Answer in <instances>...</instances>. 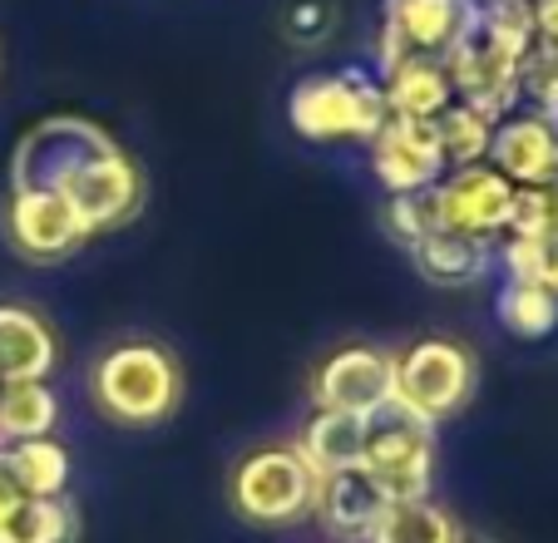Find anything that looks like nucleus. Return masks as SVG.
I'll list each match as a JSON object with an SVG mask.
<instances>
[{"instance_id": "nucleus-7", "label": "nucleus", "mask_w": 558, "mask_h": 543, "mask_svg": "<svg viewBox=\"0 0 558 543\" xmlns=\"http://www.w3.org/2000/svg\"><path fill=\"white\" fill-rule=\"evenodd\" d=\"M470 25H474V0H380L376 40H371L376 74L411 60V55L445 60L450 45Z\"/></svg>"}, {"instance_id": "nucleus-18", "label": "nucleus", "mask_w": 558, "mask_h": 543, "mask_svg": "<svg viewBox=\"0 0 558 543\" xmlns=\"http://www.w3.org/2000/svg\"><path fill=\"white\" fill-rule=\"evenodd\" d=\"M366 435H371V415H351V410H312L302 425V435L292 439L302 449V460L316 474H337V470H356L366 455Z\"/></svg>"}, {"instance_id": "nucleus-32", "label": "nucleus", "mask_w": 558, "mask_h": 543, "mask_svg": "<svg viewBox=\"0 0 558 543\" xmlns=\"http://www.w3.org/2000/svg\"><path fill=\"white\" fill-rule=\"evenodd\" d=\"M454 543H495V539H480V533H470V529H460V539Z\"/></svg>"}, {"instance_id": "nucleus-11", "label": "nucleus", "mask_w": 558, "mask_h": 543, "mask_svg": "<svg viewBox=\"0 0 558 543\" xmlns=\"http://www.w3.org/2000/svg\"><path fill=\"white\" fill-rule=\"evenodd\" d=\"M95 238L89 222L74 213V203L54 189H11L5 193V242L25 262H64Z\"/></svg>"}, {"instance_id": "nucleus-19", "label": "nucleus", "mask_w": 558, "mask_h": 543, "mask_svg": "<svg viewBox=\"0 0 558 543\" xmlns=\"http://www.w3.org/2000/svg\"><path fill=\"white\" fill-rule=\"evenodd\" d=\"M411 262L430 287H474L495 262V248L480 238H464V232H430L421 248H411Z\"/></svg>"}, {"instance_id": "nucleus-2", "label": "nucleus", "mask_w": 558, "mask_h": 543, "mask_svg": "<svg viewBox=\"0 0 558 543\" xmlns=\"http://www.w3.org/2000/svg\"><path fill=\"white\" fill-rule=\"evenodd\" d=\"M380 80L366 70H327L306 74L287 95V124L306 144H371L386 129Z\"/></svg>"}, {"instance_id": "nucleus-12", "label": "nucleus", "mask_w": 558, "mask_h": 543, "mask_svg": "<svg viewBox=\"0 0 558 543\" xmlns=\"http://www.w3.org/2000/svg\"><path fill=\"white\" fill-rule=\"evenodd\" d=\"M396 386V351L371 341H351L312 371V410H351V415H376L390 406Z\"/></svg>"}, {"instance_id": "nucleus-21", "label": "nucleus", "mask_w": 558, "mask_h": 543, "mask_svg": "<svg viewBox=\"0 0 558 543\" xmlns=\"http://www.w3.org/2000/svg\"><path fill=\"white\" fill-rule=\"evenodd\" d=\"M60 396L50 381H0V449L60 430Z\"/></svg>"}, {"instance_id": "nucleus-31", "label": "nucleus", "mask_w": 558, "mask_h": 543, "mask_svg": "<svg viewBox=\"0 0 558 543\" xmlns=\"http://www.w3.org/2000/svg\"><path fill=\"white\" fill-rule=\"evenodd\" d=\"M322 25H327V11L316 5V0H302L292 11V31H296V40H316L322 35Z\"/></svg>"}, {"instance_id": "nucleus-29", "label": "nucleus", "mask_w": 558, "mask_h": 543, "mask_svg": "<svg viewBox=\"0 0 558 543\" xmlns=\"http://www.w3.org/2000/svg\"><path fill=\"white\" fill-rule=\"evenodd\" d=\"M524 105L558 119V50L554 45H534L524 55Z\"/></svg>"}, {"instance_id": "nucleus-16", "label": "nucleus", "mask_w": 558, "mask_h": 543, "mask_svg": "<svg viewBox=\"0 0 558 543\" xmlns=\"http://www.w3.org/2000/svg\"><path fill=\"white\" fill-rule=\"evenodd\" d=\"M60 366V336L35 306L0 302V381H50Z\"/></svg>"}, {"instance_id": "nucleus-4", "label": "nucleus", "mask_w": 558, "mask_h": 543, "mask_svg": "<svg viewBox=\"0 0 558 543\" xmlns=\"http://www.w3.org/2000/svg\"><path fill=\"white\" fill-rule=\"evenodd\" d=\"M480 386V366H474L470 346L450 341V336H421L405 351H396V386H390V406L405 410L411 420L440 430L474 400Z\"/></svg>"}, {"instance_id": "nucleus-14", "label": "nucleus", "mask_w": 558, "mask_h": 543, "mask_svg": "<svg viewBox=\"0 0 558 543\" xmlns=\"http://www.w3.org/2000/svg\"><path fill=\"white\" fill-rule=\"evenodd\" d=\"M489 164H495L514 189L558 178V119L538 114V109H514V114H505L495 124V138H489Z\"/></svg>"}, {"instance_id": "nucleus-30", "label": "nucleus", "mask_w": 558, "mask_h": 543, "mask_svg": "<svg viewBox=\"0 0 558 543\" xmlns=\"http://www.w3.org/2000/svg\"><path fill=\"white\" fill-rule=\"evenodd\" d=\"M529 11H534V45L558 50V0H529Z\"/></svg>"}, {"instance_id": "nucleus-8", "label": "nucleus", "mask_w": 558, "mask_h": 543, "mask_svg": "<svg viewBox=\"0 0 558 543\" xmlns=\"http://www.w3.org/2000/svg\"><path fill=\"white\" fill-rule=\"evenodd\" d=\"M54 193H64L74 203V213L89 222V232L99 238V232H114L138 218L148 183H144V168L134 164V154H124V144L109 138L80 168H70Z\"/></svg>"}, {"instance_id": "nucleus-24", "label": "nucleus", "mask_w": 558, "mask_h": 543, "mask_svg": "<svg viewBox=\"0 0 558 543\" xmlns=\"http://www.w3.org/2000/svg\"><path fill=\"white\" fill-rule=\"evenodd\" d=\"M495 316L514 341H544L558 331V297L538 282H509L495 292Z\"/></svg>"}, {"instance_id": "nucleus-9", "label": "nucleus", "mask_w": 558, "mask_h": 543, "mask_svg": "<svg viewBox=\"0 0 558 543\" xmlns=\"http://www.w3.org/2000/svg\"><path fill=\"white\" fill-rule=\"evenodd\" d=\"M109 138L114 134L105 124H95L89 114H45L15 138L5 183L11 189H60L64 173L80 168Z\"/></svg>"}, {"instance_id": "nucleus-27", "label": "nucleus", "mask_w": 558, "mask_h": 543, "mask_svg": "<svg viewBox=\"0 0 558 543\" xmlns=\"http://www.w3.org/2000/svg\"><path fill=\"white\" fill-rule=\"evenodd\" d=\"M380 228H386V238L396 242V248H421L435 228V208H430V189L425 193H390L386 208H380Z\"/></svg>"}, {"instance_id": "nucleus-20", "label": "nucleus", "mask_w": 558, "mask_h": 543, "mask_svg": "<svg viewBox=\"0 0 558 543\" xmlns=\"http://www.w3.org/2000/svg\"><path fill=\"white\" fill-rule=\"evenodd\" d=\"M0 543H80V509L70 494L60 499L15 494L0 504Z\"/></svg>"}, {"instance_id": "nucleus-17", "label": "nucleus", "mask_w": 558, "mask_h": 543, "mask_svg": "<svg viewBox=\"0 0 558 543\" xmlns=\"http://www.w3.org/2000/svg\"><path fill=\"white\" fill-rule=\"evenodd\" d=\"M376 80H380V99H386L390 119H425V124H430L435 114H445V109L454 105V84H450L445 60L411 55V60L380 70Z\"/></svg>"}, {"instance_id": "nucleus-26", "label": "nucleus", "mask_w": 558, "mask_h": 543, "mask_svg": "<svg viewBox=\"0 0 558 543\" xmlns=\"http://www.w3.org/2000/svg\"><path fill=\"white\" fill-rule=\"evenodd\" d=\"M495 257L509 282H538L558 297V232L554 238H514L509 232L495 242Z\"/></svg>"}, {"instance_id": "nucleus-28", "label": "nucleus", "mask_w": 558, "mask_h": 543, "mask_svg": "<svg viewBox=\"0 0 558 543\" xmlns=\"http://www.w3.org/2000/svg\"><path fill=\"white\" fill-rule=\"evenodd\" d=\"M509 232L514 238H554L558 232V178H544V183H529V189L514 193V222H509Z\"/></svg>"}, {"instance_id": "nucleus-10", "label": "nucleus", "mask_w": 558, "mask_h": 543, "mask_svg": "<svg viewBox=\"0 0 558 543\" xmlns=\"http://www.w3.org/2000/svg\"><path fill=\"white\" fill-rule=\"evenodd\" d=\"M514 183L499 173L495 164H464V168H445V178L430 189V208H435V228L464 232L495 248L514 222Z\"/></svg>"}, {"instance_id": "nucleus-15", "label": "nucleus", "mask_w": 558, "mask_h": 543, "mask_svg": "<svg viewBox=\"0 0 558 543\" xmlns=\"http://www.w3.org/2000/svg\"><path fill=\"white\" fill-rule=\"evenodd\" d=\"M386 504L390 499L380 494V484L356 464V470L322 474L312 519L322 523L331 539H341V543H366V533L376 529V519H380V509H386Z\"/></svg>"}, {"instance_id": "nucleus-5", "label": "nucleus", "mask_w": 558, "mask_h": 543, "mask_svg": "<svg viewBox=\"0 0 558 543\" xmlns=\"http://www.w3.org/2000/svg\"><path fill=\"white\" fill-rule=\"evenodd\" d=\"M529 50H534L529 40L499 35L495 25L480 21V5H474V25L450 45V55H445L454 99L480 109V114L495 119V124L505 114H514V109H524V55Z\"/></svg>"}, {"instance_id": "nucleus-1", "label": "nucleus", "mask_w": 558, "mask_h": 543, "mask_svg": "<svg viewBox=\"0 0 558 543\" xmlns=\"http://www.w3.org/2000/svg\"><path fill=\"white\" fill-rule=\"evenodd\" d=\"M183 361L154 336H124L89 366V400L109 425L154 430L183 406Z\"/></svg>"}, {"instance_id": "nucleus-23", "label": "nucleus", "mask_w": 558, "mask_h": 543, "mask_svg": "<svg viewBox=\"0 0 558 543\" xmlns=\"http://www.w3.org/2000/svg\"><path fill=\"white\" fill-rule=\"evenodd\" d=\"M454 539H460V519L435 499L386 504L376 529L366 533V543H454Z\"/></svg>"}, {"instance_id": "nucleus-25", "label": "nucleus", "mask_w": 558, "mask_h": 543, "mask_svg": "<svg viewBox=\"0 0 558 543\" xmlns=\"http://www.w3.org/2000/svg\"><path fill=\"white\" fill-rule=\"evenodd\" d=\"M435 138H440V158L445 168H464V164H489V138H495V119H485L480 109L454 99L445 114L430 119Z\"/></svg>"}, {"instance_id": "nucleus-6", "label": "nucleus", "mask_w": 558, "mask_h": 543, "mask_svg": "<svg viewBox=\"0 0 558 543\" xmlns=\"http://www.w3.org/2000/svg\"><path fill=\"white\" fill-rule=\"evenodd\" d=\"M435 460H440V445H435V430L411 420L405 410L386 406L371 415V435H366V455H361V470L380 484L390 504L401 499H430L435 490Z\"/></svg>"}, {"instance_id": "nucleus-22", "label": "nucleus", "mask_w": 558, "mask_h": 543, "mask_svg": "<svg viewBox=\"0 0 558 543\" xmlns=\"http://www.w3.org/2000/svg\"><path fill=\"white\" fill-rule=\"evenodd\" d=\"M0 464L15 480L21 494H35V499H60L70 490V449L54 435L40 439H15V445L0 449Z\"/></svg>"}, {"instance_id": "nucleus-13", "label": "nucleus", "mask_w": 558, "mask_h": 543, "mask_svg": "<svg viewBox=\"0 0 558 543\" xmlns=\"http://www.w3.org/2000/svg\"><path fill=\"white\" fill-rule=\"evenodd\" d=\"M366 154L371 173L386 193H425L445 178L440 138L425 119H386V129L366 144Z\"/></svg>"}, {"instance_id": "nucleus-3", "label": "nucleus", "mask_w": 558, "mask_h": 543, "mask_svg": "<svg viewBox=\"0 0 558 543\" xmlns=\"http://www.w3.org/2000/svg\"><path fill=\"white\" fill-rule=\"evenodd\" d=\"M316 484L296 445H257L228 470V509L253 529H296L316 509Z\"/></svg>"}]
</instances>
